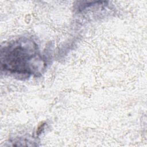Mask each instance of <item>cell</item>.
<instances>
[{
  "label": "cell",
  "instance_id": "cell-1",
  "mask_svg": "<svg viewBox=\"0 0 147 147\" xmlns=\"http://www.w3.org/2000/svg\"><path fill=\"white\" fill-rule=\"evenodd\" d=\"M41 60L33 42L16 41L1 51V66L10 72L32 74Z\"/></svg>",
  "mask_w": 147,
  "mask_h": 147
}]
</instances>
